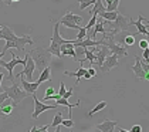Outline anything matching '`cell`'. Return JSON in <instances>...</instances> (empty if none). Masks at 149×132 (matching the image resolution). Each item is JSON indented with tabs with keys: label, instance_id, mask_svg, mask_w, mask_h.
Returning a JSON list of instances; mask_svg holds the SVG:
<instances>
[{
	"label": "cell",
	"instance_id": "3",
	"mask_svg": "<svg viewBox=\"0 0 149 132\" xmlns=\"http://www.w3.org/2000/svg\"><path fill=\"white\" fill-rule=\"evenodd\" d=\"M60 26H61L60 23H54L53 37H51V44H50V47H47V50H48L53 55H56L57 58H61V51H60L61 45L65 44V43L72 41V40H65V38L61 37V34H60Z\"/></svg>",
	"mask_w": 149,
	"mask_h": 132
},
{
	"label": "cell",
	"instance_id": "29",
	"mask_svg": "<svg viewBox=\"0 0 149 132\" xmlns=\"http://www.w3.org/2000/svg\"><path fill=\"white\" fill-rule=\"evenodd\" d=\"M97 19H98V14H92V17H91V20H90V23L85 26V29H87V31L88 30H91V27H94L95 26V23H97Z\"/></svg>",
	"mask_w": 149,
	"mask_h": 132
},
{
	"label": "cell",
	"instance_id": "18",
	"mask_svg": "<svg viewBox=\"0 0 149 132\" xmlns=\"http://www.w3.org/2000/svg\"><path fill=\"white\" fill-rule=\"evenodd\" d=\"M118 13L119 11L115 10V11H102V13H100L98 16L101 17V19H104V20H108V22H114L115 19H116V16H118Z\"/></svg>",
	"mask_w": 149,
	"mask_h": 132
},
{
	"label": "cell",
	"instance_id": "41",
	"mask_svg": "<svg viewBox=\"0 0 149 132\" xmlns=\"http://www.w3.org/2000/svg\"><path fill=\"white\" fill-rule=\"evenodd\" d=\"M84 80H90V78H91V75H90V74H88V71H87V73H85V74H84Z\"/></svg>",
	"mask_w": 149,
	"mask_h": 132
},
{
	"label": "cell",
	"instance_id": "26",
	"mask_svg": "<svg viewBox=\"0 0 149 132\" xmlns=\"http://www.w3.org/2000/svg\"><path fill=\"white\" fill-rule=\"evenodd\" d=\"M87 37V29H85V26H81L80 30H78V36H77V41H81V40H84Z\"/></svg>",
	"mask_w": 149,
	"mask_h": 132
},
{
	"label": "cell",
	"instance_id": "19",
	"mask_svg": "<svg viewBox=\"0 0 149 132\" xmlns=\"http://www.w3.org/2000/svg\"><path fill=\"white\" fill-rule=\"evenodd\" d=\"M61 121H63V114H61V111H58L57 114L54 115V119L51 122V125H50V128H48V131L50 129H53V131H56L58 126L61 125Z\"/></svg>",
	"mask_w": 149,
	"mask_h": 132
},
{
	"label": "cell",
	"instance_id": "31",
	"mask_svg": "<svg viewBox=\"0 0 149 132\" xmlns=\"http://www.w3.org/2000/svg\"><path fill=\"white\" fill-rule=\"evenodd\" d=\"M67 92V89H65V85H64V82H61L60 84V91H58L57 94L60 95V97H64V94Z\"/></svg>",
	"mask_w": 149,
	"mask_h": 132
},
{
	"label": "cell",
	"instance_id": "4",
	"mask_svg": "<svg viewBox=\"0 0 149 132\" xmlns=\"http://www.w3.org/2000/svg\"><path fill=\"white\" fill-rule=\"evenodd\" d=\"M109 27H111V31H107L108 34L111 36H116V34L122 33V31H126L132 24H131V17L128 16H124L122 13H118L116 19L114 22H108Z\"/></svg>",
	"mask_w": 149,
	"mask_h": 132
},
{
	"label": "cell",
	"instance_id": "5",
	"mask_svg": "<svg viewBox=\"0 0 149 132\" xmlns=\"http://www.w3.org/2000/svg\"><path fill=\"white\" fill-rule=\"evenodd\" d=\"M4 91L7 92L9 98L13 101V105H14V107H17V105H19L24 98H27V97L30 95L29 92H26L24 89H22V88L19 87V84H17V82H13L12 87L4 88Z\"/></svg>",
	"mask_w": 149,
	"mask_h": 132
},
{
	"label": "cell",
	"instance_id": "28",
	"mask_svg": "<svg viewBox=\"0 0 149 132\" xmlns=\"http://www.w3.org/2000/svg\"><path fill=\"white\" fill-rule=\"evenodd\" d=\"M60 24H63V26H65V27H70V29H75V30H80L81 26L78 24H74V23H68V22H64V20H60Z\"/></svg>",
	"mask_w": 149,
	"mask_h": 132
},
{
	"label": "cell",
	"instance_id": "44",
	"mask_svg": "<svg viewBox=\"0 0 149 132\" xmlns=\"http://www.w3.org/2000/svg\"><path fill=\"white\" fill-rule=\"evenodd\" d=\"M3 38V30H1V27H0V40Z\"/></svg>",
	"mask_w": 149,
	"mask_h": 132
},
{
	"label": "cell",
	"instance_id": "34",
	"mask_svg": "<svg viewBox=\"0 0 149 132\" xmlns=\"http://www.w3.org/2000/svg\"><path fill=\"white\" fill-rule=\"evenodd\" d=\"M87 71H88V74L91 75V77H95L97 75V70H95V67H90V68H87Z\"/></svg>",
	"mask_w": 149,
	"mask_h": 132
},
{
	"label": "cell",
	"instance_id": "6",
	"mask_svg": "<svg viewBox=\"0 0 149 132\" xmlns=\"http://www.w3.org/2000/svg\"><path fill=\"white\" fill-rule=\"evenodd\" d=\"M19 64H23V67L26 66V58H19L17 55L12 54V61H3V60H0V66L9 71V81H12V82H16V78L13 75V70Z\"/></svg>",
	"mask_w": 149,
	"mask_h": 132
},
{
	"label": "cell",
	"instance_id": "25",
	"mask_svg": "<svg viewBox=\"0 0 149 132\" xmlns=\"http://www.w3.org/2000/svg\"><path fill=\"white\" fill-rule=\"evenodd\" d=\"M78 1H80V10H85L87 7L95 3V0H78Z\"/></svg>",
	"mask_w": 149,
	"mask_h": 132
},
{
	"label": "cell",
	"instance_id": "15",
	"mask_svg": "<svg viewBox=\"0 0 149 132\" xmlns=\"http://www.w3.org/2000/svg\"><path fill=\"white\" fill-rule=\"evenodd\" d=\"M61 20L68 22V23H74V24H78V26H82V23H84V19H82L81 16H75V14H72L71 11H67V13L63 16Z\"/></svg>",
	"mask_w": 149,
	"mask_h": 132
},
{
	"label": "cell",
	"instance_id": "36",
	"mask_svg": "<svg viewBox=\"0 0 149 132\" xmlns=\"http://www.w3.org/2000/svg\"><path fill=\"white\" fill-rule=\"evenodd\" d=\"M142 58L146 61V60H149V47L148 48H143V54H142Z\"/></svg>",
	"mask_w": 149,
	"mask_h": 132
},
{
	"label": "cell",
	"instance_id": "12",
	"mask_svg": "<svg viewBox=\"0 0 149 132\" xmlns=\"http://www.w3.org/2000/svg\"><path fill=\"white\" fill-rule=\"evenodd\" d=\"M19 78H22V77H19ZM20 84H22V87H23L24 91H26V92H29V94H34L36 91L38 89V87L41 85L38 81L31 82V81H29V80H24V78H22V80H20Z\"/></svg>",
	"mask_w": 149,
	"mask_h": 132
},
{
	"label": "cell",
	"instance_id": "8",
	"mask_svg": "<svg viewBox=\"0 0 149 132\" xmlns=\"http://www.w3.org/2000/svg\"><path fill=\"white\" fill-rule=\"evenodd\" d=\"M33 95V101H34V112H33V118L34 119H37L38 117H40V114H43L44 111H48V110H56L58 105L57 104H54V105H46V104H43L40 99L36 97V92L34 94H31Z\"/></svg>",
	"mask_w": 149,
	"mask_h": 132
},
{
	"label": "cell",
	"instance_id": "40",
	"mask_svg": "<svg viewBox=\"0 0 149 132\" xmlns=\"http://www.w3.org/2000/svg\"><path fill=\"white\" fill-rule=\"evenodd\" d=\"M3 78H4V74L0 71V92H1V91H4V89L1 88V81H3Z\"/></svg>",
	"mask_w": 149,
	"mask_h": 132
},
{
	"label": "cell",
	"instance_id": "33",
	"mask_svg": "<svg viewBox=\"0 0 149 132\" xmlns=\"http://www.w3.org/2000/svg\"><path fill=\"white\" fill-rule=\"evenodd\" d=\"M139 47H141L142 50H143V48H148L149 47L148 40H145V38H143V40H141V41H139Z\"/></svg>",
	"mask_w": 149,
	"mask_h": 132
},
{
	"label": "cell",
	"instance_id": "45",
	"mask_svg": "<svg viewBox=\"0 0 149 132\" xmlns=\"http://www.w3.org/2000/svg\"><path fill=\"white\" fill-rule=\"evenodd\" d=\"M145 26H149V22H146V24H145Z\"/></svg>",
	"mask_w": 149,
	"mask_h": 132
},
{
	"label": "cell",
	"instance_id": "9",
	"mask_svg": "<svg viewBox=\"0 0 149 132\" xmlns=\"http://www.w3.org/2000/svg\"><path fill=\"white\" fill-rule=\"evenodd\" d=\"M119 57L116 54H109L105 57V60H104L102 66H101V68H102L104 73H108V71H111L112 68H115V67L119 64V60H118Z\"/></svg>",
	"mask_w": 149,
	"mask_h": 132
},
{
	"label": "cell",
	"instance_id": "7",
	"mask_svg": "<svg viewBox=\"0 0 149 132\" xmlns=\"http://www.w3.org/2000/svg\"><path fill=\"white\" fill-rule=\"evenodd\" d=\"M36 71V64H34V60H33V57L29 54H26V66H24L23 71H20L19 74H17V77L19 75H26L29 81H33V74H34Z\"/></svg>",
	"mask_w": 149,
	"mask_h": 132
},
{
	"label": "cell",
	"instance_id": "21",
	"mask_svg": "<svg viewBox=\"0 0 149 132\" xmlns=\"http://www.w3.org/2000/svg\"><path fill=\"white\" fill-rule=\"evenodd\" d=\"M84 55H85V61H88L91 66H94V64H97V57H95V54L92 53L90 48H85V51H84Z\"/></svg>",
	"mask_w": 149,
	"mask_h": 132
},
{
	"label": "cell",
	"instance_id": "23",
	"mask_svg": "<svg viewBox=\"0 0 149 132\" xmlns=\"http://www.w3.org/2000/svg\"><path fill=\"white\" fill-rule=\"evenodd\" d=\"M13 108H14V105H13V101H12V104L0 105V112H3V114H4V117H7V115H10V114H12Z\"/></svg>",
	"mask_w": 149,
	"mask_h": 132
},
{
	"label": "cell",
	"instance_id": "37",
	"mask_svg": "<svg viewBox=\"0 0 149 132\" xmlns=\"http://www.w3.org/2000/svg\"><path fill=\"white\" fill-rule=\"evenodd\" d=\"M141 131H142V126L141 125H134L131 128V132H141Z\"/></svg>",
	"mask_w": 149,
	"mask_h": 132
},
{
	"label": "cell",
	"instance_id": "14",
	"mask_svg": "<svg viewBox=\"0 0 149 132\" xmlns=\"http://www.w3.org/2000/svg\"><path fill=\"white\" fill-rule=\"evenodd\" d=\"M60 51H61V57H63V55H71V57L74 58V61H78L77 54H75V47H74L72 41L63 44V45H61V48H60Z\"/></svg>",
	"mask_w": 149,
	"mask_h": 132
},
{
	"label": "cell",
	"instance_id": "2",
	"mask_svg": "<svg viewBox=\"0 0 149 132\" xmlns=\"http://www.w3.org/2000/svg\"><path fill=\"white\" fill-rule=\"evenodd\" d=\"M30 55L33 57V60H34V64H36V70L37 71H43L46 67L50 66V63H51V57H53V54L47 50V48H44V47H33V50L30 51Z\"/></svg>",
	"mask_w": 149,
	"mask_h": 132
},
{
	"label": "cell",
	"instance_id": "1",
	"mask_svg": "<svg viewBox=\"0 0 149 132\" xmlns=\"http://www.w3.org/2000/svg\"><path fill=\"white\" fill-rule=\"evenodd\" d=\"M1 30H3V38L6 40V45H4V51L10 50V48H16L17 51H24V45H34V41L31 40L30 36H23V37H19L16 36L14 31L7 26V24H3L1 26Z\"/></svg>",
	"mask_w": 149,
	"mask_h": 132
},
{
	"label": "cell",
	"instance_id": "35",
	"mask_svg": "<svg viewBox=\"0 0 149 132\" xmlns=\"http://www.w3.org/2000/svg\"><path fill=\"white\" fill-rule=\"evenodd\" d=\"M72 94H74V88L71 87V88L68 89V91H67V92L64 94V98H67V99H68L70 97H72Z\"/></svg>",
	"mask_w": 149,
	"mask_h": 132
},
{
	"label": "cell",
	"instance_id": "43",
	"mask_svg": "<svg viewBox=\"0 0 149 132\" xmlns=\"http://www.w3.org/2000/svg\"><path fill=\"white\" fill-rule=\"evenodd\" d=\"M6 54V51H4V50H3V51H1V53H0V60H1V58H3V55Z\"/></svg>",
	"mask_w": 149,
	"mask_h": 132
},
{
	"label": "cell",
	"instance_id": "20",
	"mask_svg": "<svg viewBox=\"0 0 149 132\" xmlns=\"http://www.w3.org/2000/svg\"><path fill=\"white\" fill-rule=\"evenodd\" d=\"M56 104H57V105H63V107H67L68 110L74 108V107H80V101H78L77 104H70L68 99L64 98V97H60V98L56 99Z\"/></svg>",
	"mask_w": 149,
	"mask_h": 132
},
{
	"label": "cell",
	"instance_id": "38",
	"mask_svg": "<svg viewBox=\"0 0 149 132\" xmlns=\"http://www.w3.org/2000/svg\"><path fill=\"white\" fill-rule=\"evenodd\" d=\"M53 94H56V89L53 87H48L46 89V95H53Z\"/></svg>",
	"mask_w": 149,
	"mask_h": 132
},
{
	"label": "cell",
	"instance_id": "42",
	"mask_svg": "<svg viewBox=\"0 0 149 132\" xmlns=\"http://www.w3.org/2000/svg\"><path fill=\"white\" fill-rule=\"evenodd\" d=\"M105 1H107V7H108V6H109V4H111L114 0H105Z\"/></svg>",
	"mask_w": 149,
	"mask_h": 132
},
{
	"label": "cell",
	"instance_id": "16",
	"mask_svg": "<svg viewBox=\"0 0 149 132\" xmlns=\"http://www.w3.org/2000/svg\"><path fill=\"white\" fill-rule=\"evenodd\" d=\"M85 73H87V68H84V67H82V64H81L80 68H78L75 73L64 71V74H65V75H68V77H75V82H77V84H78V82L81 81V78L84 77V74H85Z\"/></svg>",
	"mask_w": 149,
	"mask_h": 132
},
{
	"label": "cell",
	"instance_id": "27",
	"mask_svg": "<svg viewBox=\"0 0 149 132\" xmlns=\"http://www.w3.org/2000/svg\"><path fill=\"white\" fill-rule=\"evenodd\" d=\"M119 1H121V0H114V1H112V3L108 6V7H105V10H107V11H115V10H118V4H119Z\"/></svg>",
	"mask_w": 149,
	"mask_h": 132
},
{
	"label": "cell",
	"instance_id": "39",
	"mask_svg": "<svg viewBox=\"0 0 149 132\" xmlns=\"http://www.w3.org/2000/svg\"><path fill=\"white\" fill-rule=\"evenodd\" d=\"M48 128H50V125H46V126H41V128H37V131H40V132H47V131H48Z\"/></svg>",
	"mask_w": 149,
	"mask_h": 132
},
{
	"label": "cell",
	"instance_id": "11",
	"mask_svg": "<svg viewBox=\"0 0 149 132\" xmlns=\"http://www.w3.org/2000/svg\"><path fill=\"white\" fill-rule=\"evenodd\" d=\"M131 24L136 27L138 34H143V36H148V38H149L148 27H146V26L143 24V16H142V14H139V16H138V20H136V22H135V20H132V17H131Z\"/></svg>",
	"mask_w": 149,
	"mask_h": 132
},
{
	"label": "cell",
	"instance_id": "32",
	"mask_svg": "<svg viewBox=\"0 0 149 132\" xmlns=\"http://www.w3.org/2000/svg\"><path fill=\"white\" fill-rule=\"evenodd\" d=\"M7 98H9L7 92H6V91H1V92H0V105H1V104H3V102H4Z\"/></svg>",
	"mask_w": 149,
	"mask_h": 132
},
{
	"label": "cell",
	"instance_id": "24",
	"mask_svg": "<svg viewBox=\"0 0 149 132\" xmlns=\"http://www.w3.org/2000/svg\"><path fill=\"white\" fill-rule=\"evenodd\" d=\"M107 105H108V102H107V101H101L100 104H97V105L94 107V110L90 111V114H88V115H94L95 112H98V111L104 110V108H107Z\"/></svg>",
	"mask_w": 149,
	"mask_h": 132
},
{
	"label": "cell",
	"instance_id": "17",
	"mask_svg": "<svg viewBox=\"0 0 149 132\" xmlns=\"http://www.w3.org/2000/svg\"><path fill=\"white\" fill-rule=\"evenodd\" d=\"M40 84H43V82H46V81H51V68L50 66L46 67L43 71H41V74H40V77L37 80Z\"/></svg>",
	"mask_w": 149,
	"mask_h": 132
},
{
	"label": "cell",
	"instance_id": "10",
	"mask_svg": "<svg viewBox=\"0 0 149 132\" xmlns=\"http://www.w3.org/2000/svg\"><path fill=\"white\" fill-rule=\"evenodd\" d=\"M132 73H134L135 77L139 78V80H148L149 81V74L143 71L142 64H141V57H136V58H135V66L132 67Z\"/></svg>",
	"mask_w": 149,
	"mask_h": 132
},
{
	"label": "cell",
	"instance_id": "13",
	"mask_svg": "<svg viewBox=\"0 0 149 132\" xmlns=\"http://www.w3.org/2000/svg\"><path fill=\"white\" fill-rule=\"evenodd\" d=\"M116 125H118L116 121L107 119V121L101 122V124H97V125H95V129H98V131H101V132H114L115 128H116Z\"/></svg>",
	"mask_w": 149,
	"mask_h": 132
},
{
	"label": "cell",
	"instance_id": "30",
	"mask_svg": "<svg viewBox=\"0 0 149 132\" xmlns=\"http://www.w3.org/2000/svg\"><path fill=\"white\" fill-rule=\"evenodd\" d=\"M61 125L65 126V128H72V126H74V121L68 117V119H63V121H61Z\"/></svg>",
	"mask_w": 149,
	"mask_h": 132
},
{
	"label": "cell",
	"instance_id": "22",
	"mask_svg": "<svg viewBox=\"0 0 149 132\" xmlns=\"http://www.w3.org/2000/svg\"><path fill=\"white\" fill-rule=\"evenodd\" d=\"M102 11H105V7L102 6V0H95L94 9H92L90 13H91V14H100V13H102Z\"/></svg>",
	"mask_w": 149,
	"mask_h": 132
}]
</instances>
